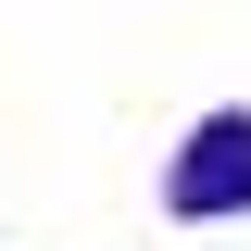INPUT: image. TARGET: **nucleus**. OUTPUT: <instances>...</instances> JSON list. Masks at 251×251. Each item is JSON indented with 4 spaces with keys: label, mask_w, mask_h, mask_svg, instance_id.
<instances>
[{
    "label": "nucleus",
    "mask_w": 251,
    "mask_h": 251,
    "mask_svg": "<svg viewBox=\"0 0 251 251\" xmlns=\"http://www.w3.org/2000/svg\"><path fill=\"white\" fill-rule=\"evenodd\" d=\"M163 201H176V214H251V113L201 126L176 151V176H163Z\"/></svg>",
    "instance_id": "f257e3e1"
}]
</instances>
